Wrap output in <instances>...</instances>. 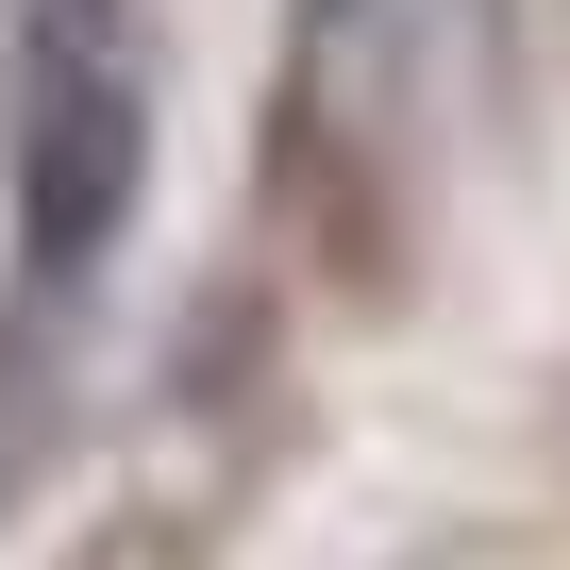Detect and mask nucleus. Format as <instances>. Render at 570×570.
I'll use <instances>...</instances> for the list:
<instances>
[{
    "label": "nucleus",
    "mask_w": 570,
    "mask_h": 570,
    "mask_svg": "<svg viewBox=\"0 0 570 570\" xmlns=\"http://www.w3.org/2000/svg\"><path fill=\"white\" fill-rule=\"evenodd\" d=\"M252 202H268L285 268L370 320L420 285V252H436V0H285Z\"/></svg>",
    "instance_id": "nucleus-1"
},
{
    "label": "nucleus",
    "mask_w": 570,
    "mask_h": 570,
    "mask_svg": "<svg viewBox=\"0 0 570 570\" xmlns=\"http://www.w3.org/2000/svg\"><path fill=\"white\" fill-rule=\"evenodd\" d=\"M135 185H151V51H135V0H35V18H18V118H0L18 285L85 303V268L135 235Z\"/></svg>",
    "instance_id": "nucleus-2"
},
{
    "label": "nucleus",
    "mask_w": 570,
    "mask_h": 570,
    "mask_svg": "<svg viewBox=\"0 0 570 570\" xmlns=\"http://www.w3.org/2000/svg\"><path fill=\"white\" fill-rule=\"evenodd\" d=\"M51 420H68V303L18 285V303H0V503L51 470Z\"/></svg>",
    "instance_id": "nucleus-3"
},
{
    "label": "nucleus",
    "mask_w": 570,
    "mask_h": 570,
    "mask_svg": "<svg viewBox=\"0 0 570 570\" xmlns=\"http://www.w3.org/2000/svg\"><path fill=\"white\" fill-rule=\"evenodd\" d=\"M68 570H218V553H202V520H185V503H118Z\"/></svg>",
    "instance_id": "nucleus-4"
},
{
    "label": "nucleus",
    "mask_w": 570,
    "mask_h": 570,
    "mask_svg": "<svg viewBox=\"0 0 570 570\" xmlns=\"http://www.w3.org/2000/svg\"><path fill=\"white\" fill-rule=\"evenodd\" d=\"M520 18H537V35H553V51H570V0H520Z\"/></svg>",
    "instance_id": "nucleus-5"
}]
</instances>
